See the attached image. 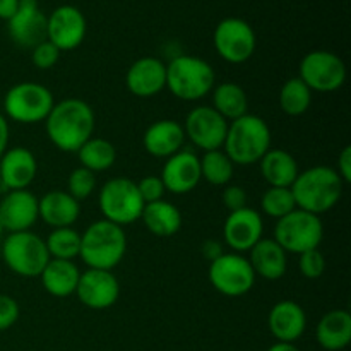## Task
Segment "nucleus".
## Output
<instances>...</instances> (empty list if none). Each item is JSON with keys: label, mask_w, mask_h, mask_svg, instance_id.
Instances as JSON below:
<instances>
[{"label": "nucleus", "mask_w": 351, "mask_h": 351, "mask_svg": "<svg viewBox=\"0 0 351 351\" xmlns=\"http://www.w3.org/2000/svg\"><path fill=\"white\" fill-rule=\"evenodd\" d=\"M185 130L175 120H158L151 123L143 137L144 149L154 158H170L182 149Z\"/></svg>", "instance_id": "nucleus-23"}, {"label": "nucleus", "mask_w": 351, "mask_h": 351, "mask_svg": "<svg viewBox=\"0 0 351 351\" xmlns=\"http://www.w3.org/2000/svg\"><path fill=\"white\" fill-rule=\"evenodd\" d=\"M0 189H2V180H0Z\"/></svg>", "instance_id": "nucleus-48"}, {"label": "nucleus", "mask_w": 351, "mask_h": 351, "mask_svg": "<svg viewBox=\"0 0 351 351\" xmlns=\"http://www.w3.org/2000/svg\"><path fill=\"white\" fill-rule=\"evenodd\" d=\"M184 130L194 146L206 153L221 149L228 132V122L213 106H197L187 115Z\"/></svg>", "instance_id": "nucleus-13"}, {"label": "nucleus", "mask_w": 351, "mask_h": 351, "mask_svg": "<svg viewBox=\"0 0 351 351\" xmlns=\"http://www.w3.org/2000/svg\"><path fill=\"white\" fill-rule=\"evenodd\" d=\"M81 213L79 201H75L69 192L51 191L38 199V218L53 228H67L74 225Z\"/></svg>", "instance_id": "nucleus-24"}, {"label": "nucleus", "mask_w": 351, "mask_h": 351, "mask_svg": "<svg viewBox=\"0 0 351 351\" xmlns=\"http://www.w3.org/2000/svg\"><path fill=\"white\" fill-rule=\"evenodd\" d=\"M3 263L23 278H36L50 261L45 240L31 232L10 233L2 247Z\"/></svg>", "instance_id": "nucleus-7"}, {"label": "nucleus", "mask_w": 351, "mask_h": 351, "mask_svg": "<svg viewBox=\"0 0 351 351\" xmlns=\"http://www.w3.org/2000/svg\"><path fill=\"white\" fill-rule=\"evenodd\" d=\"M298 266H300V273L305 278H308V280H317V278H321L324 274L326 259L319 249L307 250V252L300 254Z\"/></svg>", "instance_id": "nucleus-37"}, {"label": "nucleus", "mask_w": 351, "mask_h": 351, "mask_svg": "<svg viewBox=\"0 0 351 351\" xmlns=\"http://www.w3.org/2000/svg\"><path fill=\"white\" fill-rule=\"evenodd\" d=\"M86 36V17L77 7L60 5L47 21V40L60 51L77 48Z\"/></svg>", "instance_id": "nucleus-15"}, {"label": "nucleus", "mask_w": 351, "mask_h": 351, "mask_svg": "<svg viewBox=\"0 0 351 351\" xmlns=\"http://www.w3.org/2000/svg\"><path fill=\"white\" fill-rule=\"evenodd\" d=\"M300 79L311 91L332 93L345 84V62L332 51L314 50L302 58Z\"/></svg>", "instance_id": "nucleus-11"}, {"label": "nucleus", "mask_w": 351, "mask_h": 351, "mask_svg": "<svg viewBox=\"0 0 351 351\" xmlns=\"http://www.w3.org/2000/svg\"><path fill=\"white\" fill-rule=\"evenodd\" d=\"M137 191H139L141 197H143L144 204H149V202L161 201L165 195V185L161 182V177L156 175H147L143 180L137 182Z\"/></svg>", "instance_id": "nucleus-39"}, {"label": "nucleus", "mask_w": 351, "mask_h": 351, "mask_svg": "<svg viewBox=\"0 0 351 351\" xmlns=\"http://www.w3.org/2000/svg\"><path fill=\"white\" fill-rule=\"evenodd\" d=\"M223 147L233 165L257 163L271 149L269 125L261 117L247 113L228 123Z\"/></svg>", "instance_id": "nucleus-4"}, {"label": "nucleus", "mask_w": 351, "mask_h": 351, "mask_svg": "<svg viewBox=\"0 0 351 351\" xmlns=\"http://www.w3.org/2000/svg\"><path fill=\"white\" fill-rule=\"evenodd\" d=\"M48 17L40 10L38 0H19L16 14L7 21V29L14 43L21 48H31L47 40Z\"/></svg>", "instance_id": "nucleus-14"}, {"label": "nucleus", "mask_w": 351, "mask_h": 351, "mask_svg": "<svg viewBox=\"0 0 351 351\" xmlns=\"http://www.w3.org/2000/svg\"><path fill=\"white\" fill-rule=\"evenodd\" d=\"M77 156L82 168L96 173V171H105L113 167L117 160V149L110 141L91 137L79 147Z\"/></svg>", "instance_id": "nucleus-31"}, {"label": "nucleus", "mask_w": 351, "mask_h": 351, "mask_svg": "<svg viewBox=\"0 0 351 351\" xmlns=\"http://www.w3.org/2000/svg\"><path fill=\"white\" fill-rule=\"evenodd\" d=\"M127 89L139 98H151L167 88V65L156 57L134 62L125 75Z\"/></svg>", "instance_id": "nucleus-19"}, {"label": "nucleus", "mask_w": 351, "mask_h": 351, "mask_svg": "<svg viewBox=\"0 0 351 351\" xmlns=\"http://www.w3.org/2000/svg\"><path fill=\"white\" fill-rule=\"evenodd\" d=\"M209 281L221 295L242 297L252 290L256 273L249 259L240 254H223L209 264Z\"/></svg>", "instance_id": "nucleus-10"}, {"label": "nucleus", "mask_w": 351, "mask_h": 351, "mask_svg": "<svg viewBox=\"0 0 351 351\" xmlns=\"http://www.w3.org/2000/svg\"><path fill=\"white\" fill-rule=\"evenodd\" d=\"M263 211L271 218H283L288 213L297 209V202H295L293 192L290 187H269L263 195Z\"/></svg>", "instance_id": "nucleus-35"}, {"label": "nucleus", "mask_w": 351, "mask_h": 351, "mask_svg": "<svg viewBox=\"0 0 351 351\" xmlns=\"http://www.w3.org/2000/svg\"><path fill=\"white\" fill-rule=\"evenodd\" d=\"M96 187L95 173L86 168H75L69 177V194L75 199V201H82L88 199L93 194Z\"/></svg>", "instance_id": "nucleus-36"}, {"label": "nucleus", "mask_w": 351, "mask_h": 351, "mask_svg": "<svg viewBox=\"0 0 351 351\" xmlns=\"http://www.w3.org/2000/svg\"><path fill=\"white\" fill-rule=\"evenodd\" d=\"M202 254H204V257L209 261V263H213V261L218 259L219 256H223V254H225V250H223L221 243L219 242L208 240V242H204V245H202Z\"/></svg>", "instance_id": "nucleus-43"}, {"label": "nucleus", "mask_w": 351, "mask_h": 351, "mask_svg": "<svg viewBox=\"0 0 351 351\" xmlns=\"http://www.w3.org/2000/svg\"><path fill=\"white\" fill-rule=\"evenodd\" d=\"M79 276L81 271L77 269V266L72 261L64 259H50L40 274L45 290L58 298L75 293Z\"/></svg>", "instance_id": "nucleus-27"}, {"label": "nucleus", "mask_w": 351, "mask_h": 351, "mask_svg": "<svg viewBox=\"0 0 351 351\" xmlns=\"http://www.w3.org/2000/svg\"><path fill=\"white\" fill-rule=\"evenodd\" d=\"M322 237H324V226L321 218L298 208L278 219L274 228V240L280 243L281 249L298 256L307 250L319 249Z\"/></svg>", "instance_id": "nucleus-6"}, {"label": "nucleus", "mask_w": 351, "mask_h": 351, "mask_svg": "<svg viewBox=\"0 0 351 351\" xmlns=\"http://www.w3.org/2000/svg\"><path fill=\"white\" fill-rule=\"evenodd\" d=\"M48 139L65 153H77L95 132V112L86 101L69 98L57 103L45 120Z\"/></svg>", "instance_id": "nucleus-1"}, {"label": "nucleus", "mask_w": 351, "mask_h": 351, "mask_svg": "<svg viewBox=\"0 0 351 351\" xmlns=\"http://www.w3.org/2000/svg\"><path fill=\"white\" fill-rule=\"evenodd\" d=\"M267 351H300L297 348V346L293 345V343H274L273 346H271Z\"/></svg>", "instance_id": "nucleus-46"}, {"label": "nucleus", "mask_w": 351, "mask_h": 351, "mask_svg": "<svg viewBox=\"0 0 351 351\" xmlns=\"http://www.w3.org/2000/svg\"><path fill=\"white\" fill-rule=\"evenodd\" d=\"M75 293L82 305L93 311H103L119 300L120 285L112 271L88 269L79 276Z\"/></svg>", "instance_id": "nucleus-16"}, {"label": "nucleus", "mask_w": 351, "mask_h": 351, "mask_svg": "<svg viewBox=\"0 0 351 351\" xmlns=\"http://www.w3.org/2000/svg\"><path fill=\"white\" fill-rule=\"evenodd\" d=\"M211 65L199 57L178 55L167 65V88L184 101H197L215 88Z\"/></svg>", "instance_id": "nucleus-5"}, {"label": "nucleus", "mask_w": 351, "mask_h": 351, "mask_svg": "<svg viewBox=\"0 0 351 351\" xmlns=\"http://www.w3.org/2000/svg\"><path fill=\"white\" fill-rule=\"evenodd\" d=\"M7 144H9V123L5 117L0 115V158L7 151Z\"/></svg>", "instance_id": "nucleus-45"}, {"label": "nucleus", "mask_w": 351, "mask_h": 351, "mask_svg": "<svg viewBox=\"0 0 351 351\" xmlns=\"http://www.w3.org/2000/svg\"><path fill=\"white\" fill-rule=\"evenodd\" d=\"M19 0H0V19L9 21L16 14Z\"/></svg>", "instance_id": "nucleus-44"}, {"label": "nucleus", "mask_w": 351, "mask_h": 351, "mask_svg": "<svg viewBox=\"0 0 351 351\" xmlns=\"http://www.w3.org/2000/svg\"><path fill=\"white\" fill-rule=\"evenodd\" d=\"M19 319V305L9 295H0V331L12 328Z\"/></svg>", "instance_id": "nucleus-40"}, {"label": "nucleus", "mask_w": 351, "mask_h": 351, "mask_svg": "<svg viewBox=\"0 0 351 351\" xmlns=\"http://www.w3.org/2000/svg\"><path fill=\"white\" fill-rule=\"evenodd\" d=\"M5 232V228H3V225H2V221H0V235H2V233Z\"/></svg>", "instance_id": "nucleus-47"}, {"label": "nucleus", "mask_w": 351, "mask_h": 351, "mask_svg": "<svg viewBox=\"0 0 351 351\" xmlns=\"http://www.w3.org/2000/svg\"><path fill=\"white\" fill-rule=\"evenodd\" d=\"M48 254L53 259L72 261L79 256L81 249V235L74 228H53V232L45 240Z\"/></svg>", "instance_id": "nucleus-34"}, {"label": "nucleus", "mask_w": 351, "mask_h": 351, "mask_svg": "<svg viewBox=\"0 0 351 351\" xmlns=\"http://www.w3.org/2000/svg\"><path fill=\"white\" fill-rule=\"evenodd\" d=\"M261 173L269 187H291L298 177V163L288 151L269 149L261 158Z\"/></svg>", "instance_id": "nucleus-28"}, {"label": "nucleus", "mask_w": 351, "mask_h": 351, "mask_svg": "<svg viewBox=\"0 0 351 351\" xmlns=\"http://www.w3.org/2000/svg\"><path fill=\"white\" fill-rule=\"evenodd\" d=\"M58 58H60V50L48 40L36 45L33 48V53H31V62L34 64V67L41 69V71L53 67L58 62Z\"/></svg>", "instance_id": "nucleus-38"}, {"label": "nucleus", "mask_w": 351, "mask_h": 351, "mask_svg": "<svg viewBox=\"0 0 351 351\" xmlns=\"http://www.w3.org/2000/svg\"><path fill=\"white\" fill-rule=\"evenodd\" d=\"M141 218H143L146 228L153 235L161 237V239L173 237L182 226L180 211L171 202L163 201V199L144 204Z\"/></svg>", "instance_id": "nucleus-29"}, {"label": "nucleus", "mask_w": 351, "mask_h": 351, "mask_svg": "<svg viewBox=\"0 0 351 351\" xmlns=\"http://www.w3.org/2000/svg\"><path fill=\"white\" fill-rule=\"evenodd\" d=\"M267 326L280 343H293L302 338L307 328V315L304 308L293 300H281L271 308Z\"/></svg>", "instance_id": "nucleus-22"}, {"label": "nucleus", "mask_w": 351, "mask_h": 351, "mask_svg": "<svg viewBox=\"0 0 351 351\" xmlns=\"http://www.w3.org/2000/svg\"><path fill=\"white\" fill-rule=\"evenodd\" d=\"M338 175L345 184L351 182V147L345 146L338 156Z\"/></svg>", "instance_id": "nucleus-42"}, {"label": "nucleus", "mask_w": 351, "mask_h": 351, "mask_svg": "<svg viewBox=\"0 0 351 351\" xmlns=\"http://www.w3.org/2000/svg\"><path fill=\"white\" fill-rule=\"evenodd\" d=\"M38 173L34 154L26 147H12L0 158V180L2 189L24 191Z\"/></svg>", "instance_id": "nucleus-21"}, {"label": "nucleus", "mask_w": 351, "mask_h": 351, "mask_svg": "<svg viewBox=\"0 0 351 351\" xmlns=\"http://www.w3.org/2000/svg\"><path fill=\"white\" fill-rule=\"evenodd\" d=\"M53 95L36 82H21L12 86L3 98V110L9 119L19 123H36L47 120L53 108Z\"/></svg>", "instance_id": "nucleus-9"}, {"label": "nucleus", "mask_w": 351, "mask_h": 351, "mask_svg": "<svg viewBox=\"0 0 351 351\" xmlns=\"http://www.w3.org/2000/svg\"><path fill=\"white\" fill-rule=\"evenodd\" d=\"M201 160V177L211 185H226L233 177V163L225 151H206Z\"/></svg>", "instance_id": "nucleus-33"}, {"label": "nucleus", "mask_w": 351, "mask_h": 351, "mask_svg": "<svg viewBox=\"0 0 351 351\" xmlns=\"http://www.w3.org/2000/svg\"><path fill=\"white\" fill-rule=\"evenodd\" d=\"M38 219V199L29 191H10L0 202V221L10 233L27 232Z\"/></svg>", "instance_id": "nucleus-20"}, {"label": "nucleus", "mask_w": 351, "mask_h": 351, "mask_svg": "<svg viewBox=\"0 0 351 351\" xmlns=\"http://www.w3.org/2000/svg\"><path fill=\"white\" fill-rule=\"evenodd\" d=\"M312 103V91L300 77L288 79L280 91V106L287 115H304Z\"/></svg>", "instance_id": "nucleus-32"}, {"label": "nucleus", "mask_w": 351, "mask_h": 351, "mask_svg": "<svg viewBox=\"0 0 351 351\" xmlns=\"http://www.w3.org/2000/svg\"><path fill=\"white\" fill-rule=\"evenodd\" d=\"M343 185L345 182L335 168L312 167L298 173L290 189L298 209L319 216L338 204L343 194Z\"/></svg>", "instance_id": "nucleus-2"}, {"label": "nucleus", "mask_w": 351, "mask_h": 351, "mask_svg": "<svg viewBox=\"0 0 351 351\" xmlns=\"http://www.w3.org/2000/svg\"><path fill=\"white\" fill-rule=\"evenodd\" d=\"M127 250V237L122 226L99 219L86 228L81 235L79 257L89 269L112 271L122 263Z\"/></svg>", "instance_id": "nucleus-3"}, {"label": "nucleus", "mask_w": 351, "mask_h": 351, "mask_svg": "<svg viewBox=\"0 0 351 351\" xmlns=\"http://www.w3.org/2000/svg\"><path fill=\"white\" fill-rule=\"evenodd\" d=\"M213 108L228 122L247 115L249 99L242 86L237 82H221L213 88Z\"/></svg>", "instance_id": "nucleus-30"}, {"label": "nucleus", "mask_w": 351, "mask_h": 351, "mask_svg": "<svg viewBox=\"0 0 351 351\" xmlns=\"http://www.w3.org/2000/svg\"><path fill=\"white\" fill-rule=\"evenodd\" d=\"M315 338L321 348L328 351L345 350L351 341V314L343 308H335L322 315L315 328Z\"/></svg>", "instance_id": "nucleus-26"}, {"label": "nucleus", "mask_w": 351, "mask_h": 351, "mask_svg": "<svg viewBox=\"0 0 351 351\" xmlns=\"http://www.w3.org/2000/svg\"><path fill=\"white\" fill-rule=\"evenodd\" d=\"M201 178V160L194 151L189 149H180L168 158L161 171L165 191L177 195L194 191Z\"/></svg>", "instance_id": "nucleus-17"}, {"label": "nucleus", "mask_w": 351, "mask_h": 351, "mask_svg": "<svg viewBox=\"0 0 351 351\" xmlns=\"http://www.w3.org/2000/svg\"><path fill=\"white\" fill-rule=\"evenodd\" d=\"M247 201L249 197H247L245 189L239 187V185H230L223 191V204L226 209H230V213L247 208Z\"/></svg>", "instance_id": "nucleus-41"}, {"label": "nucleus", "mask_w": 351, "mask_h": 351, "mask_svg": "<svg viewBox=\"0 0 351 351\" xmlns=\"http://www.w3.org/2000/svg\"><path fill=\"white\" fill-rule=\"evenodd\" d=\"M98 202L105 219L119 226L137 221L144 209L137 184L123 177L106 182L99 191Z\"/></svg>", "instance_id": "nucleus-8"}, {"label": "nucleus", "mask_w": 351, "mask_h": 351, "mask_svg": "<svg viewBox=\"0 0 351 351\" xmlns=\"http://www.w3.org/2000/svg\"><path fill=\"white\" fill-rule=\"evenodd\" d=\"M264 223L259 213L252 208H243L230 213L223 226V237L235 252H249L263 239Z\"/></svg>", "instance_id": "nucleus-18"}, {"label": "nucleus", "mask_w": 351, "mask_h": 351, "mask_svg": "<svg viewBox=\"0 0 351 351\" xmlns=\"http://www.w3.org/2000/svg\"><path fill=\"white\" fill-rule=\"evenodd\" d=\"M249 252V263L256 276H261L269 281H276L285 276L288 266L287 252L281 249V245L276 240L261 239Z\"/></svg>", "instance_id": "nucleus-25"}, {"label": "nucleus", "mask_w": 351, "mask_h": 351, "mask_svg": "<svg viewBox=\"0 0 351 351\" xmlns=\"http://www.w3.org/2000/svg\"><path fill=\"white\" fill-rule=\"evenodd\" d=\"M256 33L247 21L226 17L215 29V48L223 60L243 64L256 51Z\"/></svg>", "instance_id": "nucleus-12"}]
</instances>
